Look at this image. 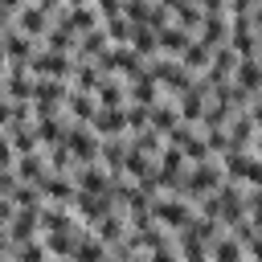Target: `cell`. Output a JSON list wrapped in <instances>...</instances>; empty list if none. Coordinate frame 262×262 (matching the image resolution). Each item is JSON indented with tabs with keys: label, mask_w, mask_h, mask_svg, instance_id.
<instances>
[{
	"label": "cell",
	"mask_w": 262,
	"mask_h": 262,
	"mask_svg": "<svg viewBox=\"0 0 262 262\" xmlns=\"http://www.w3.org/2000/svg\"><path fill=\"white\" fill-rule=\"evenodd\" d=\"M98 70L102 74H119L123 82H135L147 74V57H139L131 45H111L102 57H98Z\"/></svg>",
	"instance_id": "obj_1"
},
{
	"label": "cell",
	"mask_w": 262,
	"mask_h": 262,
	"mask_svg": "<svg viewBox=\"0 0 262 262\" xmlns=\"http://www.w3.org/2000/svg\"><path fill=\"white\" fill-rule=\"evenodd\" d=\"M147 209H151V217H156L168 233L184 229V225L196 217V213H192V201H184V196H176V192H168V196H164V192H160V196H151V205H147Z\"/></svg>",
	"instance_id": "obj_2"
},
{
	"label": "cell",
	"mask_w": 262,
	"mask_h": 262,
	"mask_svg": "<svg viewBox=\"0 0 262 262\" xmlns=\"http://www.w3.org/2000/svg\"><path fill=\"white\" fill-rule=\"evenodd\" d=\"M221 168H225L229 180H237L246 188H262V156L258 151H225Z\"/></svg>",
	"instance_id": "obj_3"
},
{
	"label": "cell",
	"mask_w": 262,
	"mask_h": 262,
	"mask_svg": "<svg viewBox=\"0 0 262 262\" xmlns=\"http://www.w3.org/2000/svg\"><path fill=\"white\" fill-rule=\"evenodd\" d=\"M74 53H57V49H37L33 57H29V74L33 78H61V82H70L74 78Z\"/></svg>",
	"instance_id": "obj_4"
},
{
	"label": "cell",
	"mask_w": 262,
	"mask_h": 262,
	"mask_svg": "<svg viewBox=\"0 0 262 262\" xmlns=\"http://www.w3.org/2000/svg\"><path fill=\"white\" fill-rule=\"evenodd\" d=\"M209 98H213V86L196 74V78H192V86H188L184 94H176L180 119H184V123H201V119H205V111H209Z\"/></svg>",
	"instance_id": "obj_5"
},
{
	"label": "cell",
	"mask_w": 262,
	"mask_h": 262,
	"mask_svg": "<svg viewBox=\"0 0 262 262\" xmlns=\"http://www.w3.org/2000/svg\"><path fill=\"white\" fill-rule=\"evenodd\" d=\"M12 25H16L20 33H29L33 41H41V37L49 33V25H53V12H49V8H41L37 0H29L25 8H16V16H12Z\"/></svg>",
	"instance_id": "obj_6"
},
{
	"label": "cell",
	"mask_w": 262,
	"mask_h": 262,
	"mask_svg": "<svg viewBox=\"0 0 262 262\" xmlns=\"http://www.w3.org/2000/svg\"><path fill=\"white\" fill-rule=\"evenodd\" d=\"M37 188H41V196H45L49 205H66V209H74V201H78V184H74V176H61V172H49Z\"/></svg>",
	"instance_id": "obj_7"
},
{
	"label": "cell",
	"mask_w": 262,
	"mask_h": 262,
	"mask_svg": "<svg viewBox=\"0 0 262 262\" xmlns=\"http://www.w3.org/2000/svg\"><path fill=\"white\" fill-rule=\"evenodd\" d=\"M111 209H115V196H111V192H78V201H74V213H78L86 225H98Z\"/></svg>",
	"instance_id": "obj_8"
},
{
	"label": "cell",
	"mask_w": 262,
	"mask_h": 262,
	"mask_svg": "<svg viewBox=\"0 0 262 262\" xmlns=\"http://www.w3.org/2000/svg\"><path fill=\"white\" fill-rule=\"evenodd\" d=\"M12 172H16L20 184H41V180L49 176V156H45V147H41V151H25V156H16Z\"/></svg>",
	"instance_id": "obj_9"
},
{
	"label": "cell",
	"mask_w": 262,
	"mask_h": 262,
	"mask_svg": "<svg viewBox=\"0 0 262 262\" xmlns=\"http://www.w3.org/2000/svg\"><path fill=\"white\" fill-rule=\"evenodd\" d=\"M196 37H201L209 49H221V45H229V12H205V20H201Z\"/></svg>",
	"instance_id": "obj_10"
},
{
	"label": "cell",
	"mask_w": 262,
	"mask_h": 262,
	"mask_svg": "<svg viewBox=\"0 0 262 262\" xmlns=\"http://www.w3.org/2000/svg\"><path fill=\"white\" fill-rule=\"evenodd\" d=\"M33 45H37V41H33L29 33H20L16 25H8V29L0 33V49H4V57H8V61H29V57L37 53Z\"/></svg>",
	"instance_id": "obj_11"
},
{
	"label": "cell",
	"mask_w": 262,
	"mask_h": 262,
	"mask_svg": "<svg viewBox=\"0 0 262 262\" xmlns=\"http://www.w3.org/2000/svg\"><path fill=\"white\" fill-rule=\"evenodd\" d=\"M233 70H237V53L229 45H221V49H213V61H209V70L201 78L209 86H221V82H233Z\"/></svg>",
	"instance_id": "obj_12"
},
{
	"label": "cell",
	"mask_w": 262,
	"mask_h": 262,
	"mask_svg": "<svg viewBox=\"0 0 262 262\" xmlns=\"http://www.w3.org/2000/svg\"><path fill=\"white\" fill-rule=\"evenodd\" d=\"M94 135H127V106H98V115L90 119Z\"/></svg>",
	"instance_id": "obj_13"
},
{
	"label": "cell",
	"mask_w": 262,
	"mask_h": 262,
	"mask_svg": "<svg viewBox=\"0 0 262 262\" xmlns=\"http://www.w3.org/2000/svg\"><path fill=\"white\" fill-rule=\"evenodd\" d=\"M74 184H78V192H111V172L102 168V160H94V164H78Z\"/></svg>",
	"instance_id": "obj_14"
},
{
	"label": "cell",
	"mask_w": 262,
	"mask_h": 262,
	"mask_svg": "<svg viewBox=\"0 0 262 262\" xmlns=\"http://www.w3.org/2000/svg\"><path fill=\"white\" fill-rule=\"evenodd\" d=\"M156 37H160V53H168V57H180L196 33H192V29H184V25H176V20H168L164 29H156Z\"/></svg>",
	"instance_id": "obj_15"
},
{
	"label": "cell",
	"mask_w": 262,
	"mask_h": 262,
	"mask_svg": "<svg viewBox=\"0 0 262 262\" xmlns=\"http://www.w3.org/2000/svg\"><path fill=\"white\" fill-rule=\"evenodd\" d=\"M254 135H258V123L250 119V111L229 119V151H254Z\"/></svg>",
	"instance_id": "obj_16"
},
{
	"label": "cell",
	"mask_w": 262,
	"mask_h": 262,
	"mask_svg": "<svg viewBox=\"0 0 262 262\" xmlns=\"http://www.w3.org/2000/svg\"><path fill=\"white\" fill-rule=\"evenodd\" d=\"M127 151H131V139H127V135H106V139H102V147H98V160H102V168H106L111 176H119V172H123Z\"/></svg>",
	"instance_id": "obj_17"
},
{
	"label": "cell",
	"mask_w": 262,
	"mask_h": 262,
	"mask_svg": "<svg viewBox=\"0 0 262 262\" xmlns=\"http://www.w3.org/2000/svg\"><path fill=\"white\" fill-rule=\"evenodd\" d=\"M160 98H168V94H164V86H160L151 74H143V78L127 82V102H135V106H156Z\"/></svg>",
	"instance_id": "obj_18"
},
{
	"label": "cell",
	"mask_w": 262,
	"mask_h": 262,
	"mask_svg": "<svg viewBox=\"0 0 262 262\" xmlns=\"http://www.w3.org/2000/svg\"><path fill=\"white\" fill-rule=\"evenodd\" d=\"M8 233H12V242H16V246H25V242L41 237V209H16V217H12Z\"/></svg>",
	"instance_id": "obj_19"
},
{
	"label": "cell",
	"mask_w": 262,
	"mask_h": 262,
	"mask_svg": "<svg viewBox=\"0 0 262 262\" xmlns=\"http://www.w3.org/2000/svg\"><path fill=\"white\" fill-rule=\"evenodd\" d=\"M90 229H94V233H98V237H102L106 246H119V242H123V237L131 233V225H127V213H123L119 205H115V209H111V213H106V217H102L98 225H90Z\"/></svg>",
	"instance_id": "obj_20"
},
{
	"label": "cell",
	"mask_w": 262,
	"mask_h": 262,
	"mask_svg": "<svg viewBox=\"0 0 262 262\" xmlns=\"http://www.w3.org/2000/svg\"><path fill=\"white\" fill-rule=\"evenodd\" d=\"M106 49H111V37H106V29L98 25V29H90V33H82V37H78L74 57H78V61H98Z\"/></svg>",
	"instance_id": "obj_21"
},
{
	"label": "cell",
	"mask_w": 262,
	"mask_h": 262,
	"mask_svg": "<svg viewBox=\"0 0 262 262\" xmlns=\"http://www.w3.org/2000/svg\"><path fill=\"white\" fill-rule=\"evenodd\" d=\"M66 115H70V123H90V119L98 115V98L70 86V94H66Z\"/></svg>",
	"instance_id": "obj_22"
},
{
	"label": "cell",
	"mask_w": 262,
	"mask_h": 262,
	"mask_svg": "<svg viewBox=\"0 0 262 262\" xmlns=\"http://www.w3.org/2000/svg\"><path fill=\"white\" fill-rule=\"evenodd\" d=\"M233 82H237L246 94H258V90H262V53H258V57H237Z\"/></svg>",
	"instance_id": "obj_23"
},
{
	"label": "cell",
	"mask_w": 262,
	"mask_h": 262,
	"mask_svg": "<svg viewBox=\"0 0 262 262\" xmlns=\"http://www.w3.org/2000/svg\"><path fill=\"white\" fill-rule=\"evenodd\" d=\"M74 262H111V246L94 233V229H86L82 237H78V250H74Z\"/></svg>",
	"instance_id": "obj_24"
},
{
	"label": "cell",
	"mask_w": 262,
	"mask_h": 262,
	"mask_svg": "<svg viewBox=\"0 0 262 262\" xmlns=\"http://www.w3.org/2000/svg\"><path fill=\"white\" fill-rule=\"evenodd\" d=\"M209 262H250L246 246L233 237V233H221L213 246H209Z\"/></svg>",
	"instance_id": "obj_25"
},
{
	"label": "cell",
	"mask_w": 262,
	"mask_h": 262,
	"mask_svg": "<svg viewBox=\"0 0 262 262\" xmlns=\"http://www.w3.org/2000/svg\"><path fill=\"white\" fill-rule=\"evenodd\" d=\"M94 98H98V106H127V82L115 78V74H102Z\"/></svg>",
	"instance_id": "obj_26"
},
{
	"label": "cell",
	"mask_w": 262,
	"mask_h": 262,
	"mask_svg": "<svg viewBox=\"0 0 262 262\" xmlns=\"http://www.w3.org/2000/svg\"><path fill=\"white\" fill-rule=\"evenodd\" d=\"M209 61H213V49H209L201 37H192V41H188V49L180 53V66H184L188 74H205V70H209Z\"/></svg>",
	"instance_id": "obj_27"
},
{
	"label": "cell",
	"mask_w": 262,
	"mask_h": 262,
	"mask_svg": "<svg viewBox=\"0 0 262 262\" xmlns=\"http://www.w3.org/2000/svg\"><path fill=\"white\" fill-rule=\"evenodd\" d=\"M57 16H66L78 33H90V29H98V25H102V16H98V8H94V4H74V8H61Z\"/></svg>",
	"instance_id": "obj_28"
},
{
	"label": "cell",
	"mask_w": 262,
	"mask_h": 262,
	"mask_svg": "<svg viewBox=\"0 0 262 262\" xmlns=\"http://www.w3.org/2000/svg\"><path fill=\"white\" fill-rule=\"evenodd\" d=\"M127 139H131V147H135V151H143V156H151V160H156V156L164 151V143H168V135H164V131H156V127L131 131Z\"/></svg>",
	"instance_id": "obj_29"
},
{
	"label": "cell",
	"mask_w": 262,
	"mask_h": 262,
	"mask_svg": "<svg viewBox=\"0 0 262 262\" xmlns=\"http://www.w3.org/2000/svg\"><path fill=\"white\" fill-rule=\"evenodd\" d=\"M176 123H180V106H176V98H168V102H164V98H160V102H156V106H151V127H156V131H164V135H168V131H172V127H176Z\"/></svg>",
	"instance_id": "obj_30"
},
{
	"label": "cell",
	"mask_w": 262,
	"mask_h": 262,
	"mask_svg": "<svg viewBox=\"0 0 262 262\" xmlns=\"http://www.w3.org/2000/svg\"><path fill=\"white\" fill-rule=\"evenodd\" d=\"M131 49H135L139 57H156V53H160V37H156V29H151V25H135V33H131Z\"/></svg>",
	"instance_id": "obj_31"
},
{
	"label": "cell",
	"mask_w": 262,
	"mask_h": 262,
	"mask_svg": "<svg viewBox=\"0 0 262 262\" xmlns=\"http://www.w3.org/2000/svg\"><path fill=\"white\" fill-rule=\"evenodd\" d=\"M151 172H156V160L131 147V151H127V160H123V176H131V180H147Z\"/></svg>",
	"instance_id": "obj_32"
},
{
	"label": "cell",
	"mask_w": 262,
	"mask_h": 262,
	"mask_svg": "<svg viewBox=\"0 0 262 262\" xmlns=\"http://www.w3.org/2000/svg\"><path fill=\"white\" fill-rule=\"evenodd\" d=\"M172 20L196 33V29H201V20H205V12L196 8V0H176V4H172Z\"/></svg>",
	"instance_id": "obj_33"
},
{
	"label": "cell",
	"mask_w": 262,
	"mask_h": 262,
	"mask_svg": "<svg viewBox=\"0 0 262 262\" xmlns=\"http://www.w3.org/2000/svg\"><path fill=\"white\" fill-rule=\"evenodd\" d=\"M8 262H53V254H49V246H45L41 237H33V242H25V246H16Z\"/></svg>",
	"instance_id": "obj_34"
},
{
	"label": "cell",
	"mask_w": 262,
	"mask_h": 262,
	"mask_svg": "<svg viewBox=\"0 0 262 262\" xmlns=\"http://www.w3.org/2000/svg\"><path fill=\"white\" fill-rule=\"evenodd\" d=\"M102 29H106L111 45H131V33H135V25H131L127 16H111V20H102Z\"/></svg>",
	"instance_id": "obj_35"
},
{
	"label": "cell",
	"mask_w": 262,
	"mask_h": 262,
	"mask_svg": "<svg viewBox=\"0 0 262 262\" xmlns=\"http://www.w3.org/2000/svg\"><path fill=\"white\" fill-rule=\"evenodd\" d=\"M151 8H156V0H123V16L131 25H151Z\"/></svg>",
	"instance_id": "obj_36"
},
{
	"label": "cell",
	"mask_w": 262,
	"mask_h": 262,
	"mask_svg": "<svg viewBox=\"0 0 262 262\" xmlns=\"http://www.w3.org/2000/svg\"><path fill=\"white\" fill-rule=\"evenodd\" d=\"M12 201H16V209H41V205H45V196H41L37 184H16Z\"/></svg>",
	"instance_id": "obj_37"
},
{
	"label": "cell",
	"mask_w": 262,
	"mask_h": 262,
	"mask_svg": "<svg viewBox=\"0 0 262 262\" xmlns=\"http://www.w3.org/2000/svg\"><path fill=\"white\" fill-rule=\"evenodd\" d=\"M147 262H180V250H176V242H164V246H156V250L147 254Z\"/></svg>",
	"instance_id": "obj_38"
},
{
	"label": "cell",
	"mask_w": 262,
	"mask_h": 262,
	"mask_svg": "<svg viewBox=\"0 0 262 262\" xmlns=\"http://www.w3.org/2000/svg\"><path fill=\"white\" fill-rule=\"evenodd\" d=\"M94 8H98V16L102 20H111V16H123V0H90Z\"/></svg>",
	"instance_id": "obj_39"
},
{
	"label": "cell",
	"mask_w": 262,
	"mask_h": 262,
	"mask_svg": "<svg viewBox=\"0 0 262 262\" xmlns=\"http://www.w3.org/2000/svg\"><path fill=\"white\" fill-rule=\"evenodd\" d=\"M16 184H20V180H16V172H12V168H0V196H12V192H16Z\"/></svg>",
	"instance_id": "obj_40"
},
{
	"label": "cell",
	"mask_w": 262,
	"mask_h": 262,
	"mask_svg": "<svg viewBox=\"0 0 262 262\" xmlns=\"http://www.w3.org/2000/svg\"><path fill=\"white\" fill-rule=\"evenodd\" d=\"M12 217H16V201H12V196H0V225L8 229V225H12Z\"/></svg>",
	"instance_id": "obj_41"
},
{
	"label": "cell",
	"mask_w": 262,
	"mask_h": 262,
	"mask_svg": "<svg viewBox=\"0 0 262 262\" xmlns=\"http://www.w3.org/2000/svg\"><path fill=\"white\" fill-rule=\"evenodd\" d=\"M12 250H16V242H12V233L0 225V258H12Z\"/></svg>",
	"instance_id": "obj_42"
},
{
	"label": "cell",
	"mask_w": 262,
	"mask_h": 262,
	"mask_svg": "<svg viewBox=\"0 0 262 262\" xmlns=\"http://www.w3.org/2000/svg\"><path fill=\"white\" fill-rule=\"evenodd\" d=\"M201 12H225V0H196Z\"/></svg>",
	"instance_id": "obj_43"
},
{
	"label": "cell",
	"mask_w": 262,
	"mask_h": 262,
	"mask_svg": "<svg viewBox=\"0 0 262 262\" xmlns=\"http://www.w3.org/2000/svg\"><path fill=\"white\" fill-rule=\"evenodd\" d=\"M123 262H147V254H127Z\"/></svg>",
	"instance_id": "obj_44"
},
{
	"label": "cell",
	"mask_w": 262,
	"mask_h": 262,
	"mask_svg": "<svg viewBox=\"0 0 262 262\" xmlns=\"http://www.w3.org/2000/svg\"><path fill=\"white\" fill-rule=\"evenodd\" d=\"M254 151L262 156V127H258V135H254Z\"/></svg>",
	"instance_id": "obj_45"
},
{
	"label": "cell",
	"mask_w": 262,
	"mask_h": 262,
	"mask_svg": "<svg viewBox=\"0 0 262 262\" xmlns=\"http://www.w3.org/2000/svg\"><path fill=\"white\" fill-rule=\"evenodd\" d=\"M74 4H90V0H66V8H74Z\"/></svg>",
	"instance_id": "obj_46"
},
{
	"label": "cell",
	"mask_w": 262,
	"mask_h": 262,
	"mask_svg": "<svg viewBox=\"0 0 262 262\" xmlns=\"http://www.w3.org/2000/svg\"><path fill=\"white\" fill-rule=\"evenodd\" d=\"M53 262H74V258H53Z\"/></svg>",
	"instance_id": "obj_47"
}]
</instances>
